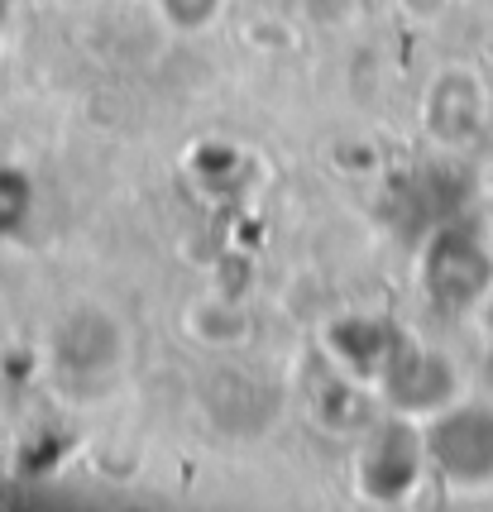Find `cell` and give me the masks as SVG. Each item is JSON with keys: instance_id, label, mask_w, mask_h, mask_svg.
<instances>
[{"instance_id": "6da1fadb", "label": "cell", "mask_w": 493, "mask_h": 512, "mask_svg": "<svg viewBox=\"0 0 493 512\" xmlns=\"http://www.w3.org/2000/svg\"><path fill=\"white\" fill-rule=\"evenodd\" d=\"M431 455L455 484H493V412L460 407L431 431Z\"/></svg>"}]
</instances>
